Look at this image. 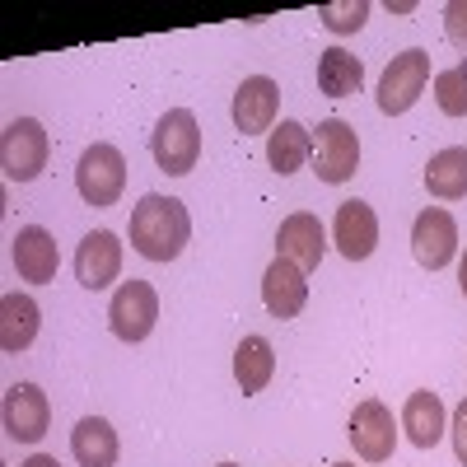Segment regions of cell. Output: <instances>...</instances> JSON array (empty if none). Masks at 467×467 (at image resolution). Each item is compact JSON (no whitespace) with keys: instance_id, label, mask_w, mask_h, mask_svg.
<instances>
[{"instance_id":"1","label":"cell","mask_w":467,"mask_h":467,"mask_svg":"<svg viewBox=\"0 0 467 467\" xmlns=\"http://www.w3.org/2000/svg\"><path fill=\"white\" fill-rule=\"evenodd\" d=\"M131 248L150 262H173L187 239H192V220H187V206L178 197H160V192H150V197L136 202L131 211Z\"/></svg>"},{"instance_id":"2","label":"cell","mask_w":467,"mask_h":467,"mask_svg":"<svg viewBox=\"0 0 467 467\" xmlns=\"http://www.w3.org/2000/svg\"><path fill=\"white\" fill-rule=\"evenodd\" d=\"M150 150H154L160 173H169V178L192 173L197 160H202V127H197V117H192L187 108H169L160 117V127H154V136H150Z\"/></svg>"},{"instance_id":"3","label":"cell","mask_w":467,"mask_h":467,"mask_svg":"<svg viewBox=\"0 0 467 467\" xmlns=\"http://www.w3.org/2000/svg\"><path fill=\"white\" fill-rule=\"evenodd\" d=\"M75 187H80V197L85 206L103 211L112 206L117 197H122V187H127V160H122V150L99 140L80 154V164H75Z\"/></svg>"},{"instance_id":"4","label":"cell","mask_w":467,"mask_h":467,"mask_svg":"<svg viewBox=\"0 0 467 467\" xmlns=\"http://www.w3.org/2000/svg\"><path fill=\"white\" fill-rule=\"evenodd\" d=\"M47 154H52V140L37 117H19L0 136V169H5L10 182H33L47 169Z\"/></svg>"},{"instance_id":"5","label":"cell","mask_w":467,"mask_h":467,"mask_svg":"<svg viewBox=\"0 0 467 467\" xmlns=\"http://www.w3.org/2000/svg\"><path fill=\"white\" fill-rule=\"evenodd\" d=\"M425 85H431V52L407 47V52H398L393 61H388V70H383V80H379V108L388 117H402L425 94Z\"/></svg>"},{"instance_id":"6","label":"cell","mask_w":467,"mask_h":467,"mask_svg":"<svg viewBox=\"0 0 467 467\" xmlns=\"http://www.w3.org/2000/svg\"><path fill=\"white\" fill-rule=\"evenodd\" d=\"M360 169V136L341 117H327L314 131V173L323 182H346Z\"/></svg>"},{"instance_id":"7","label":"cell","mask_w":467,"mask_h":467,"mask_svg":"<svg viewBox=\"0 0 467 467\" xmlns=\"http://www.w3.org/2000/svg\"><path fill=\"white\" fill-rule=\"evenodd\" d=\"M154 318H160V295H154L150 281H122L108 304V323L117 341H145L154 332Z\"/></svg>"},{"instance_id":"8","label":"cell","mask_w":467,"mask_h":467,"mask_svg":"<svg viewBox=\"0 0 467 467\" xmlns=\"http://www.w3.org/2000/svg\"><path fill=\"white\" fill-rule=\"evenodd\" d=\"M411 253L425 271H444L458 253V224L444 206H425L411 224Z\"/></svg>"},{"instance_id":"9","label":"cell","mask_w":467,"mask_h":467,"mask_svg":"<svg viewBox=\"0 0 467 467\" xmlns=\"http://www.w3.org/2000/svg\"><path fill=\"white\" fill-rule=\"evenodd\" d=\"M5 435L19 440V444H37L47 435V425H52V402L47 393L37 383H15L10 393H5Z\"/></svg>"},{"instance_id":"10","label":"cell","mask_w":467,"mask_h":467,"mask_svg":"<svg viewBox=\"0 0 467 467\" xmlns=\"http://www.w3.org/2000/svg\"><path fill=\"white\" fill-rule=\"evenodd\" d=\"M350 444L365 462H388L398 449V431H393V411H388L379 398H365L356 411H350Z\"/></svg>"},{"instance_id":"11","label":"cell","mask_w":467,"mask_h":467,"mask_svg":"<svg viewBox=\"0 0 467 467\" xmlns=\"http://www.w3.org/2000/svg\"><path fill=\"white\" fill-rule=\"evenodd\" d=\"M117 271H122V239H117L112 229L85 234L80 253H75V281L99 295V290H108L117 281Z\"/></svg>"},{"instance_id":"12","label":"cell","mask_w":467,"mask_h":467,"mask_svg":"<svg viewBox=\"0 0 467 467\" xmlns=\"http://www.w3.org/2000/svg\"><path fill=\"white\" fill-rule=\"evenodd\" d=\"M276 108H281V89L276 80H266V75H248L234 94V127L244 136H271L276 131Z\"/></svg>"},{"instance_id":"13","label":"cell","mask_w":467,"mask_h":467,"mask_svg":"<svg viewBox=\"0 0 467 467\" xmlns=\"http://www.w3.org/2000/svg\"><path fill=\"white\" fill-rule=\"evenodd\" d=\"M332 239L346 262H365L379 248V215L369 202H341L332 220Z\"/></svg>"},{"instance_id":"14","label":"cell","mask_w":467,"mask_h":467,"mask_svg":"<svg viewBox=\"0 0 467 467\" xmlns=\"http://www.w3.org/2000/svg\"><path fill=\"white\" fill-rule=\"evenodd\" d=\"M308 271L295 266L290 257H276L266 271H262V304H266V314L271 318H295L304 299H308Z\"/></svg>"},{"instance_id":"15","label":"cell","mask_w":467,"mask_h":467,"mask_svg":"<svg viewBox=\"0 0 467 467\" xmlns=\"http://www.w3.org/2000/svg\"><path fill=\"white\" fill-rule=\"evenodd\" d=\"M57 266H61L57 239L43 224H24L15 234V271H19V281L47 285V281H57Z\"/></svg>"},{"instance_id":"16","label":"cell","mask_w":467,"mask_h":467,"mask_svg":"<svg viewBox=\"0 0 467 467\" xmlns=\"http://www.w3.org/2000/svg\"><path fill=\"white\" fill-rule=\"evenodd\" d=\"M327 253V239H323V224L318 215H308V211H295L281 220V234H276V257H290L295 266L304 271H314Z\"/></svg>"},{"instance_id":"17","label":"cell","mask_w":467,"mask_h":467,"mask_svg":"<svg viewBox=\"0 0 467 467\" xmlns=\"http://www.w3.org/2000/svg\"><path fill=\"white\" fill-rule=\"evenodd\" d=\"M37 327H43V308H37L33 295H5L0 299V350L5 356H19L37 341Z\"/></svg>"},{"instance_id":"18","label":"cell","mask_w":467,"mask_h":467,"mask_svg":"<svg viewBox=\"0 0 467 467\" xmlns=\"http://www.w3.org/2000/svg\"><path fill=\"white\" fill-rule=\"evenodd\" d=\"M308 160H314V131L304 122H295V117H285V122L266 136V164L285 178V173H299Z\"/></svg>"},{"instance_id":"19","label":"cell","mask_w":467,"mask_h":467,"mask_svg":"<svg viewBox=\"0 0 467 467\" xmlns=\"http://www.w3.org/2000/svg\"><path fill=\"white\" fill-rule=\"evenodd\" d=\"M402 431L416 449H435L440 435H444V402L440 393H431V388H420V393L407 398L402 407Z\"/></svg>"},{"instance_id":"20","label":"cell","mask_w":467,"mask_h":467,"mask_svg":"<svg viewBox=\"0 0 467 467\" xmlns=\"http://www.w3.org/2000/svg\"><path fill=\"white\" fill-rule=\"evenodd\" d=\"M70 453L80 467H112L117 462V431L103 416H85L70 431Z\"/></svg>"},{"instance_id":"21","label":"cell","mask_w":467,"mask_h":467,"mask_svg":"<svg viewBox=\"0 0 467 467\" xmlns=\"http://www.w3.org/2000/svg\"><path fill=\"white\" fill-rule=\"evenodd\" d=\"M425 187H431V197H440V202H462L467 197V150L449 145V150L431 154V164H425Z\"/></svg>"},{"instance_id":"22","label":"cell","mask_w":467,"mask_h":467,"mask_svg":"<svg viewBox=\"0 0 467 467\" xmlns=\"http://www.w3.org/2000/svg\"><path fill=\"white\" fill-rule=\"evenodd\" d=\"M360 85H365L360 57H350L346 47L318 52V89H323L327 99H350V94H360Z\"/></svg>"},{"instance_id":"23","label":"cell","mask_w":467,"mask_h":467,"mask_svg":"<svg viewBox=\"0 0 467 467\" xmlns=\"http://www.w3.org/2000/svg\"><path fill=\"white\" fill-rule=\"evenodd\" d=\"M276 374V350H271L266 337H244L239 350H234V379H239L244 393H262Z\"/></svg>"},{"instance_id":"24","label":"cell","mask_w":467,"mask_h":467,"mask_svg":"<svg viewBox=\"0 0 467 467\" xmlns=\"http://www.w3.org/2000/svg\"><path fill=\"white\" fill-rule=\"evenodd\" d=\"M435 99L444 117H467V61L435 75Z\"/></svg>"},{"instance_id":"25","label":"cell","mask_w":467,"mask_h":467,"mask_svg":"<svg viewBox=\"0 0 467 467\" xmlns=\"http://www.w3.org/2000/svg\"><path fill=\"white\" fill-rule=\"evenodd\" d=\"M318 19H323L332 33H356V28H365L369 5H365V0H350V5H323Z\"/></svg>"},{"instance_id":"26","label":"cell","mask_w":467,"mask_h":467,"mask_svg":"<svg viewBox=\"0 0 467 467\" xmlns=\"http://www.w3.org/2000/svg\"><path fill=\"white\" fill-rule=\"evenodd\" d=\"M444 33L458 52H467V0H449L444 5Z\"/></svg>"},{"instance_id":"27","label":"cell","mask_w":467,"mask_h":467,"mask_svg":"<svg viewBox=\"0 0 467 467\" xmlns=\"http://www.w3.org/2000/svg\"><path fill=\"white\" fill-rule=\"evenodd\" d=\"M449 431H453V453H458V462L467 467V398L458 402V411H453V425H449Z\"/></svg>"},{"instance_id":"28","label":"cell","mask_w":467,"mask_h":467,"mask_svg":"<svg viewBox=\"0 0 467 467\" xmlns=\"http://www.w3.org/2000/svg\"><path fill=\"white\" fill-rule=\"evenodd\" d=\"M19 467H61V462H57L52 453H33V458H28V462H19Z\"/></svg>"},{"instance_id":"29","label":"cell","mask_w":467,"mask_h":467,"mask_svg":"<svg viewBox=\"0 0 467 467\" xmlns=\"http://www.w3.org/2000/svg\"><path fill=\"white\" fill-rule=\"evenodd\" d=\"M458 285H462V295H467V253H462V262H458Z\"/></svg>"},{"instance_id":"30","label":"cell","mask_w":467,"mask_h":467,"mask_svg":"<svg viewBox=\"0 0 467 467\" xmlns=\"http://www.w3.org/2000/svg\"><path fill=\"white\" fill-rule=\"evenodd\" d=\"M332 467H356V462H332Z\"/></svg>"},{"instance_id":"31","label":"cell","mask_w":467,"mask_h":467,"mask_svg":"<svg viewBox=\"0 0 467 467\" xmlns=\"http://www.w3.org/2000/svg\"><path fill=\"white\" fill-rule=\"evenodd\" d=\"M220 467H239V462H220Z\"/></svg>"}]
</instances>
